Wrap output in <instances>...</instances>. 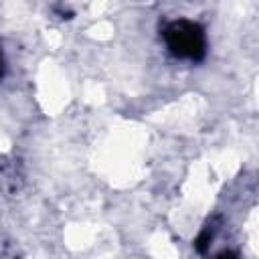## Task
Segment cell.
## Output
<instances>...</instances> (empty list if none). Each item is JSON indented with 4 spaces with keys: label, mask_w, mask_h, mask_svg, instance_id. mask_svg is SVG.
I'll return each mask as SVG.
<instances>
[{
    "label": "cell",
    "mask_w": 259,
    "mask_h": 259,
    "mask_svg": "<svg viewBox=\"0 0 259 259\" xmlns=\"http://www.w3.org/2000/svg\"><path fill=\"white\" fill-rule=\"evenodd\" d=\"M0 73H2V57H0Z\"/></svg>",
    "instance_id": "obj_3"
},
{
    "label": "cell",
    "mask_w": 259,
    "mask_h": 259,
    "mask_svg": "<svg viewBox=\"0 0 259 259\" xmlns=\"http://www.w3.org/2000/svg\"><path fill=\"white\" fill-rule=\"evenodd\" d=\"M217 259H235V255H231V253H225V255H221V257H217Z\"/></svg>",
    "instance_id": "obj_2"
},
{
    "label": "cell",
    "mask_w": 259,
    "mask_h": 259,
    "mask_svg": "<svg viewBox=\"0 0 259 259\" xmlns=\"http://www.w3.org/2000/svg\"><path fill=\"white\" fill-rule=\"evenodd\" d=\"M166 42L176 57L196 61L204 55V32L196 22L176 20L166 28Z\"/></svg>",
    "instance_id": "obj_1"
}]
</instances>
